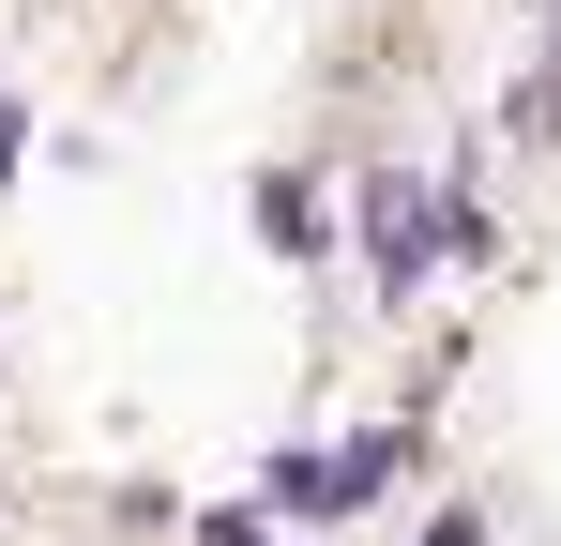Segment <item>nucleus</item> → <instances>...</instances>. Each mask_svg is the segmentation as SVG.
Returning a JSON list of instances; mask_svg holds the SVG:
<instances>
[{
	"instance_id": "nucleus-1",
	"label": "nucleus",
	"mask_w": 561,
	"mask_h": 546,
	"mask_svg": "<svg viewBox=\"0 0 561 546\" xmlns=\"http://www.w3.org/2000/svg\"><path fill=\"white\" fill-rule=\"evenodd\" d=\"M410 470V441H334V455H274V486H259V516H350Z\"/></svg>"
},
{
	"instance_id": "nucleus-2",
	"label": "nucleus",
	"mask_w": 561,
	"mask_h": 546,
	"mask_svg": "<svg viewBox=\"0 0 561 546\" xmlns=\"http://www.w3.org/2000/svg\"><path fill=\"white\" fill-rule=\"evenodd\" d=\"M440 259H456V243H440V197H425L410 168H379L365 182V273H379V288H425Z\"/></svg>"
},
{
	"instance_id": "nucleus-3",
	"label": "nucleus",
	"mask_w": 561,
	"mask_h": 546,
	"mask_svg": "<svg viewBox=\"0 0 561 546\" xmlns=\"http://www.w3.org/2000/svg\"><path fill=\"white\" fill-rule=\"evenodd\" d=\"M259 228H274V259H319V197L304 182H259Z\"/></svg>"
},
{
	"instance_id": "nucleus-4",
	"label": "nucleus",
	"mask_w": 561,
	"mask_h": 546,
	"mask_svg": "<svg viewBox=\"0 0 561 546\" xmlns=\"http://www.w3.org/2000/svg\"><path fill=\"white\" fill-rule=\"evenodd\" d=\"M425 546H485V516H440V532H425Z\"/></svg>"
},
{
	"instance_id": "nucleus-5",
	"label": "nucleus",
	"mask_w": 561,
	"mask_h": 546,
	"mask_svg": "<svg viewBox=\"0 0 561 546\" xmlns=\"http://www.w3.org/2000/svg\"><path fill=\"white\" fill-rule=\"evenodd\" d=\"M15 152H31V137H15V91H0V168H15Z\"/></svg>"
},
{
	"instance_id": "nucleus-6",
	"label": "nucleus",
	"mask_w": 561,
	"mask_h": 546,
	"mask_svg": "<svg viewBox=\"0 0 561 546\" xmlns=\"http://www.w3.org/2000/svg\"><path fill=\"white\" fill-rule=\"evenodd\" d=\"M547 31H561V15H547Z\"/></svg>"
}]
</instances>
